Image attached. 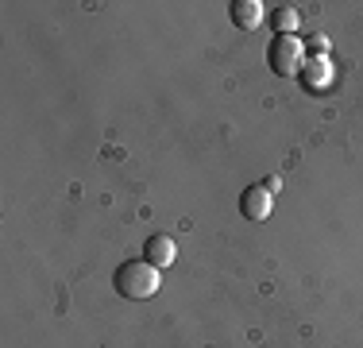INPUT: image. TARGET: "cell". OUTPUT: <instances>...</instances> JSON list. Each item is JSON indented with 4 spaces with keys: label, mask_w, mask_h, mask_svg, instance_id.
Instances as JSON below:
<instances>
[{
    "label": "cell",
    "mask_w": 363,
    "mask_h": 348,
    "mask_svg": "<svg viewBox=\"0 0 363 348\" xmlns=\"http://www.w3.org/2000/svg\"><path fill=\"white\" fill-rule=\"evenodd\" d=\"M112 283H116V290L124 294V298H151L155 290H159V267H151L147 259H128V263L116 267V275H112Z\"/></svg>",
    "instance_id": "cell-1"
},
{
    "label": "cell",
    "mask_w": 363,
    "mask_h": 348,
    "mask_svg": "<svg viewBox=\"0 0 363 348\" xmlns=\"http://www.w3.org/2000/svg\"><path fill=\"white\" fill-rule=\"evenodd\" d=\"M267 62H271L274 74L282 77H294L306 62V43L298 39V35H279V39H271V47H267Z\"/></svg>",
    "instance_id": "cell-2"
},
{
    "label": "cell",
    "mask_w": 363,
    "mask_h": 348,
    "mask_svg": "<svg viewBox=\"0 0 363 348\" xmlns=\"http://www.w3.org/2000/svg\"><path fill=\"white\" fill-rule=\"evenodd\" d=\"M274 209V194L267 186H252L244 190V197H240V213L247 217V221H267Z\"/></svg>",
    "instance_id": "cell-3"
},
{
    "label": "cell",
    "mask_w": 363,
    "mask_h": 348,
    "mask_svg": "<svg viewBox=\"0 0 363 348\" xmlns=\"http://www.w3.org/2000/svg\"><path fill=\"white\" fill-rule=\"evenodd\" d=\"M143 256H147V263H151V267H170V263H174V256H178V244L170 236H147Z\"/></svg>",
    "instance_id": "cell-4"
},
{
    "label": "cell",
    "mask_w": 363,
    "mask_h": 348,
    "mask_svg": "<svg viewBox=\"0 0 363 348\" xmlns=\"http://www.w3.org/2000/svg\"><path fill=\"white\" fill-rule=\"evenodd\" d=\"M263 16H267V8L259 4V0H236V4H232V23H236L240 31H255L259 23H263Z\"/></svg>",
    "instance_id": "cell-5"
},
{
    "label": "cell",
    "mask_w": 363,
    "mask_h": 348,
    "mask_svg": "<svg viewBox=\"0 0 363 348\" xmlns=\"http://www.w3.org/2000/svg\"><path fill=\"white\" fill-rule=\"evenodd\" d=\"M271 23H274L282 35H294V28H298V12H294V8H279V12L271 16Z\"/></svg>",
    "instance_id": "cell-6"
}]
</instances>
